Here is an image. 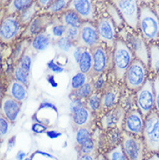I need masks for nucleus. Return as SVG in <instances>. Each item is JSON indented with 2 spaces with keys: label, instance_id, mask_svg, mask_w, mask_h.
<instances>
[{
  "label": "nucleus",
  "instance_id": "obj_1",
  "mask_svg": "<svg viewBox=\"0 0 159 160\" xmlns=\"http://www.w3.org/2000/svg\"><path fill=\"white\" fill-rule=\"evenodd\" d=\"M138 31L148 44L159 40V15L151 4L140 5Z\"/></svg>",
  "mask_w": 159,
  "mask_h": 160
},
{
  "label": "nucleus",
  "instance_id": "obj_7",
  "mask_svg": "<svg viewBox=\"0 0 159 160\" xmlns=\"http://www.w3.org/2000/svg\"><path fill=\"white\" fill-rule=\"evenodd\" d=\"M136 104L144 118L155 110V92L152 80L148 78L143 86L137 91Z\"/></svg>",
  "mask_w": 159,
  "mask_h": 160
},
{
  "label": "nucleus",
  "instance_id": "obj_24",
  "mask_svg": "<svg viewBox=\"0 0 159 160\" xmlns=\"http://www.w3.org/2000/svg\"><path fill=\"white\" fill-rule=\"evenodd\" d=\"M41 12H42V10L35 1L31 6H29L28 8L25 9L22 12H20L17 17H18V19H19L21 24L25 28L35 17L41 13Z\"/></svg>",
  "mask_w": 159,
  "mask_h": 160
},
{
  "label": "nucleus",
  "instance_id": "obj_48",
  "mask_svg": "<svg viewBox=\"0 0 159 160\" xmlns=\"http://www.w3.org/2000/svg\"><path fill=\"white\" fill-rule=\"evenodd\" d=\"M138 3L141 4H154V2L152 1V0H137Z\"/></svg>",
  "mask_w": 159,
  "mask_h": 160
},
{
  "label": "nucleus",
  "instance_id": "obj_53",
  "mask_svg": "<svg viewBox=\"0 0 159 160\" xmlns=\"http://www.w3.org/2000/svg\"><path fill=\"white\" fill-rule=\"evenodd\" d=\"M158 41H159V40H158Z\"/></svg>",
  "mask_w": 159,
  "mask_h": 160
},
{
  "label": "nucleus",
  "instance_id": "obj_26",
  "mask_svg": "<svg viewBox=\"0 0 159 160\" xmlns=\"http://www.w3.org/2000/svg\"><path fill=\"white\" fill-rule=\"evenodd\" d=\"M79 72H84L86 74H91L93 67V57L92 52L91 49H85L83 50V53L80 58L79 62L77 63Z\"/></svg>",
  "mask_w": 159,
  "mask_h": 160
},
{
  "label": "nucleus",
  "instance_id": "obj_13",
  "mask_svg": "<svg viewBox=\"0 0 159 160\" xmlns=\"http://www.w3.org/2000/svg\"><path fill=\"white\" fill-rule=\"evenodd\" d=\"M68 9L77 13L84 22L97 21V9L94 0H71Z\"/></svg>",
  "mask_w": 159,
  "mask_h": 160
},
{
  "label": "nucleus",
  "instance_id": "obj_41",
  "mask_svg": "<svg viewBox=\"0 0 159 160\" xmlns=\"http://www.w3.org/2000/svg\"><path fill=\"white\" fill-rule=\"evenodd\" d=\"M11 122L3 115L0 116V137L1 138H4V137L8 134L11 127Z\"/></svg>",
  "mask_w": 159,
  "mask_h": 160
},
{
  "label": "nucleus",
  "instance_id": "obj_45",
  "mask_svg": "<svg viewBox=\"0 0 159 160\" xmlns=\"http://www.w3.org/2000/svg\"><path fill=\"white\" fill-rule=\"evenodd\" d=\"M54 1L55 0H36L37 4L39 5V7L42 10V12L45 11Z\"/></svg>",
  "mask_w": 159,
  "mask_h": 160
},
{
  "label": "nucleus",
  "instance_id": "obj_44",
  "mask_svg": "<svg viewBox=\"0 0 159 160\" xmlns=\"http://www.w3.org/2000/svg\"><path fill=\"white\" fill-rule=\"evenodd\" d=\"M84 100L80 99V98H72L71 101V104H70V112L72 113L73 112H75L76 110L84 105Z\"/></svg>",
  "mask_w": 159,
  "mask_h": 160
},
{
  "label": "nucleus",
  "instance_id": "obj_15",
  "mask_svg": "<svg viewBox=\"0 0 159 160\" xmlns=\"http://www.w3.org/2000/svg\"><path fill=\"white\" fill-rule=\"evenodd\" d=\"M129 46L134 53L135 58L142 61L146 66H149V59H150V51L148 43L143 39V37L140 34L131 35L128 38Z\"/></svg>",
  "mask_w": 159,
  "mask_h": 160
},
{
  "label": "nucleus",
  "instance_id": "obj_10",
  "mask_svg": "<svg viewBox=\"0 0 159 160\" xmlns=\"http://www.w3.org/2000/svg\"><path fill=\"white\" fill-rule=\"evenodd\" d=\"M100 41L109 49H113L117 41V26L110 17H102L96 21Z\"/></svg>",
  "mask_w": 159,
  "mask_h": 160
},
{
  "label": "nucleus",
  "instance_id": "obj_34",
  "mask_svg": "<svg viewBox=\"0 0 159 160\" xmlns=\"http://www.w3.org/2000/svg\"><path fill=\"white\" fill-rule=\"evenodd\" d=\"M53 44L55 48L61 52H70L75 48L76 46L75 43H73L72 40L69 39L66 36L62 37L58 39L55 40Z\"/></svg>",
  "mask_w": 159,
  "mask_h": 160
},
{
  "label": "nucleus",
  "instance_id": "obj_16",
  "mask_svg": "<svg viewBox=\"0 0 159 160\" xmlns=\"http://www.w3.org/2000/svg\"><path fill=\"white\" fill-rule=\"evenodd\" d=\"M93 57V67L90 74L91 78L107 72L109 67V56L106 49L103 45L92 49Z\"/></svg>",
  "mask_w": 159,
  "mask_h": 160
},
{
  "label": "nucleus",
  "instance_id": "obj_46",
  "mask_svg": "<svg viewBox=\"0 0 159 160\" xmlns=\"http://www.w3.org/2000/svg\"><path fill=\"white\" fill-rule=\"evenodd\" d=\"M83 50H84V48H81L78 46H75V48L73 50V57H74V59L77 63L79 62L82 53H83Z\"/></svg>",
  "mask_w": 159,
  "mask_h": 160
},
{
  "label": "nucleus",
  "instance_id": "obj_3",
  "mask_svg": "<svg viewBox=\"0 0 159 160\" xmlns=\"http://www.w3.org/2000/svg\"><path fill=\"white\" fill-rule=\"evenodd\" d=\"M24 27L21 24L17 15H6L1 19L0 41L4 45H11L20 39Z\"/></svg>",
  "mask_w": 159,
  "mask_h": 160
},
{
  "label": "nucleus",
  "instance_id": "obj_38",
  "mask_svg": "<svg viewBox=\"0 0 159 160\" xmlns=\"http://www.w3.org/2000/svg\"><path fill=\"white\" fill-rule=\"evenodd\" d=\"M33 54L34 52H32V50L29 47L27 49V51L24 52V55L21 57V58L19 61L16 64L19 65L21 68H23L27 72H31V69H32V59H33Z\"/></svg>",
  "mask_w": 159,
  "mask_h": 160
},
{
  "label": "nucleus",
  "instance_id": "obj_42",
  "mask_svg": "<svg viewBox=\"0 0 159 160\" xmlns=\"http://www.w3.org/2000/svg\"><path fill=\"white\" fill-rule=\"evenodd\" d=\"M153 86L155 92V111L159 115V75L154 76L153 79Z\"/></svg>",
  "mask_w": 159,
  "mask_h": 160
},
{
  "label": "nucleus",
  "instance_id": "obj_37",
  "mask_svg": "<svg viewBox=\"0 0 159 160\" xmlns=\"http://www.w3.org/2000/svg\"><path fill=\"white\" fill-rule=\"evenodd\" d=\"M92 131L90 127H80L77 129L75 135V142L76 145L78 146L84 144V142H86L87 140L92 138Z\"/></svg>",
  "mask_w": 159,
  "mask_h": 160
},
{
  "label": "nucleus",
  "instance_id": "obj_14",
  "mask_svg": "<svg viewBox=\"0 0 159 160\" xmlns=\"http://www.w3.org/2000/svg\"><path fill=\"white\" fill-rule=\"evenodd\" d=\"M144 122V117L138 109L131 110L126 113L123 124V131L135 136H143Z\"/></svg>",
  "mask_w": 159,
  "mask_h": 160
},
{
  "label": "nucleus",
  "instance_id": "obj_51",
  "mask_svg": "<svg viewBox=\"0 0 159 160\" xmlns=\"http://www.w3.org/2000/svg\"><path fill=\"white\" fill-rule=\"evenodd\" d=\"M97 160H108L107 158L105 155H103V154H99L97 158Z\"/></svg>",
  "mask_w": 159,
  "mask_h": 160
},
{
  "label": "nucleus",
  "instance_id": "obj_49",
  "mask_svg": "<svg viewBox=\"0 0 159 160\" xmlns=\"http://www.w3.org/2000/svg\"><path fill=\"white\" fill-rule=\"evenodd\" d=\"M146 160H159V155L158 154H157V153H154L153 155H151V156Z\"/></svg>",
  "mask_w": 159,
  "mask_h": 160
},
{
  "label": "nucleus",
  "instance_id": "obj_35",
  "mask_svg": "<svg viewBox=\"0 0 159 160\" xmlns=\"http://www.w3.org/2000/svg\"><path fill=\"white\" fill-rule=\"evenodd\" d=\"M12 77L17 81L25 84L26 86L30 85V73L25 70L21 68L19 65L15 64L12 69Z\"/></svg>",
  "mask_w": 159,
  "mask_h": 160
},
{
  "label": "nucleus",
  "instance_id": "obj_8",
  "mask_svg": "<svg viewBox=\"0 0 159 160\" xmlns=\"http://www.w3.org/2000/svg\"><path fill=\"white\" fill-rule=\"evenodd\" d=\"M121 144L128 160L144 159L145 145L143 140L140 137L132 135L123 131Z\"/></svg>",
  "mask_w": 159,
  "mask_h": 160
},
{
  "label": "nucleus",
  "instance_id": "obj_9",
  "mask_svg": "<svg viewBox=\"0 0 159 160\" xmlns=\"http://www.w3.org/2000/svg\"><path fill=\"white\" fill-rule=\"evenodd\" d=\"M99 45L101 41L95 22H84L80 27L79 37L76 42V46L92 50Z\"/></svg>",
  "mask_w": 159,
  "mask_h": 160
},
{
  "label": "nucleus",
  "instance_id": "obj_21",
  "mask_svg": "<svg viewBox=\"0 0 159 160\" xmlns=\"http://www.w3.org/2000/svg\"><path fill=\"white\" fill-rule=\"evenodd\" d=\"M6 95H9L23 104L28 95V86L15 78H12L7 86Z\"/></svg>",
  "mask_w": 159,
  "mask_h": 160
},
{
  "label": "nucleus",
  "instance_id": "obj_4",
  "mask_svg": "<svg viewBox=\"0 0 159 160\" xmlns=\"http://www.w3.org/2000/svg\"><path fill=\"white\" fill-rule=\"evenodd\" d=\"M143 140L148 152L151 153L159 152V115L155 111L145 118Z\"/></svg>",
  "mask_w": 159,
  "mask_h": 160
},
{
  "label": "nucleus",
  "instance_id": "obj_36",
  "mask_svg": "<svg viewBox=\"0 0 159 160\" xmlns=\"http://www.w3.org/2000/svg\"><path fill=\"white\" fill-rule=\"evenodd\" d=\"M108 77L107 72L100 74L97 76L92 78V82L93 84L94 92H103L104 89L108 86Z\"/></svg>",
  "mask_w": 159,
  "mask_h": 160
},
{
  "label": "nucleus",
  "instance_id": "obj_31",
  "mask_svg": "<svg viewBox=\"0 0 159 160\" xmlns=\"http://www.w3.org/2000/svg\"><path fill=\"white\" fill-rule=\"evenodd\" d=\"M30 44H31V39H19L14 50L12 51V60L14 64H16L19 61L21 57L24 55V52L30 47Z\"/></svg>",
  "mask_w": 159,
  "mask_h": 160
},
{
  "label": "nucleus",
  "instance_id": "obj_25",
  "mask_svg": "<svg viewBox=\"0 0 159 160\" xmlns=\"http://www.w3.org/2000/svg\"><path fill=\"white\" fill-rule=\"evenodd\" d=\"M47 32L51 35L53 41L65 36L67 32V27L64 25L60 19L59 16H54L52 24L47 29Z\"/></svg>",
  "mask_w": 159,
  "mask_h": 160
},
{
  "label": "nucleus",
  "instance_id": "obj_27",
  "mask_svg": "<svg viewBox=\"0 0 159 160\" xmlns=\"http://www.w3.org/2000/svg\"><path fill=\"white\" fill-rule=\"evenodd\" d=\"M149 67L154 76L159 75V44L153 43L149 45Z\"/></svg>",
  "mask_w": 159,
  "mask_h": 160
},
{
  "label": "nucleus",
  "instance_id": "obj_5",
  "mask_svg": "<svg viewBox=\"0 0 159 160\" xmlns=\"http://www.w3.org/2000/svg\"><path fill=\"white\" fill-rule=\"evenodd\" d=\"M147 68V66L142 61L137 58L133 60L125 72L123 79L126 87L129 90L137 92L143 86L149 78Z\"/></svg>",
  "mask_w": 159,
  "mask_h": 160
},
{
  "label": "nucleus",
  "instance_id": "obj_43",
  "mask_svg": "<svg viewBox=\"0 0 159 160\" xmlns=\"http://www.w3.org/2000/svg\"><path fill=\"white\" fill-rule=\"evenodd\" d=\"M80 28H67V32L65 36L70 40H72L73 43H75L78 39L79 37Z\"/></svg>",
  "mask_w": 159,
  "mask_h": 160
},
{
  "label": "nucleus",
  "instance_id": "obj_12",
  "mask_svg": "<svg viewBox=\"0 0 159 160\" xmlns=\"http://www.w3.org/2000/svg\"><path fill=\"white\" fill-rule=\"evenodd\" d=\"M54 16L46 13H39L36 16L30 24L24 28V31L20 39H32L41 32L47 31L49 26L52 24Z\"/></svg>",
  "mask_w": 159,
  "mask_h": 160
},
{
  "label": "nucleus",
  "instance_id": "obj_23",
  "mask_svg": "<svg viewBox=\"0 0 159 160\" xmlns=\"http://www.w3.org/2000/svg\"><path fill=\"white\" fill-rule=\"evenodd\" d=\"M59 18L67 28H80L84 23L77 13L69 9L59 15Z\"/></svg>",
  "mask_w": 159,
  "mask_h": 160
},
{
  "label": "nucleus",
  "instance_id": "obj_28",
  "mask_svg": "<svg viewBox=\"0 0 159 160\" xmlns=\"http://www.w3.org/2000/svg\"><path fill=\"white\" fill-rule=\"evenodd\" d=\"M71 0H55L45 11L41 13H46L52 16H59L63 12L68 10Z\"/></svg>",
  "mask_w": 159,
  "mask_h": 160
},
{
  "label": "nucleus",
  "instance_id": "obj_17",
  "mask_svg": "<svg viewBox=\"0 0 159 160\" xmlns=\"http://www.w3.org/2000/svg\"><path fill=\"white\" fill-rule=\"evenodd\" d=\"M21 105L22 103L17 101L9 95H5L1 100V108H0L1 115H3L12 124H13L16 122L18 118Z\"/></svg>",
  "mask_w": 159,
  "mask_h": 160
},
{
  "label": "nucleus",
  "instance_id": "obj_33",
  "mask_svg": "<svg viewBox=\"0 0 159 160\" xmlns=\"http://www.w3.org/2000/svg\"><path fill=\"white\" fill-rule=\"evenodd\" d=\"M90 81H92V78L89 74L81 72H77L75 75L72 77V82H71L72 91H75L77 89L82 87L83 85L89 83Z\"/></svg>",
  "mask_w": 159,
  "mask_h": 160
},
{
  "label": "nucleus",
  "instance_id": "obj_18",
  "mask_svg": "<svg viewBox=\"0 0 159 160\" xmlns=\"http://www.w3.org/2000/svg\"><path fill=\"white\" fill-rule=\"evenodd\" d=\"M120 95H121V92L119 87H117L115 84L108 85L102 92L101 111H104L106 112L109 110L117 106L120 99Z\"/></svg>",
  "mask_w": 159,
  "mask_h": 160
},
{
  "label": "nucleus",
  "instance_id": "obj_6",
  "mask_svg": "<svg viewBox=\"0 0 159 160\" xmlns=\"http://www.w3.org/2000/svg\"><path fill=\"white\" fill-rule=\"evenodd\" d=\"M123 17L125 24L134 31H138L140 4L137 0H111Z\"/></svg>",
  "mask_w": 159,
  "mask_h": 160
},
{
  "label": "nucleus",
  "instance_id": "obj_11",
  "mask_svg": "<svg viewBox=\"0 0 159 160\" xmlns=\"http://www.w3.org/2000/svg\"><path fill=\"white\" fill-rule=\"evenodd\" d=\"M126 112L123 106L117 105L114 108L109 110L103 114L100 119L101 128L104 132H108L112 129L123 130Z\"/></svg>",
  "mask_w": 159,
  "mask_h": 160
},
{
  "label": "nucleus",
  "instance_id": "obj_52",
  "mask_svg": "<svg viewBox=\"0 0 159 160\" xmlns=\"http://www.w3.org/2000/svg\"><path fill=\"white\" fill-rule=\"evenodd\" d=\"M154 3H156V4H159V0H152Z\"/></svg>",
  "mask_w": 159,
  "mask_h": 160
},
{
  "label": "nucleus",
  "instance_id": "obj_40",
  "mask_svg": "<svg viewBox=\"0 0 159 160\" xmlns=\"http://www.w3.org/2000/svg\"><path fill=\"white\" fill-rule=\"evenodd\" d=\"M77 148L79 155L80 154H92V153H95L96 149H97V143L94 138H92L86 142H84V144L77 146Z\"/></svg>",
  "mask_w": 159,
  "mask_h": 160
},
{
  "label": "nucleus",
  "instance_id": "obj_32",
  "mask_svg": "<svg viewBox=\"0 0 159 160\" xmlns=\"http://www.w3.org/2000/svg\"><path fill=\"white\" fill-rule=\"evenodd\" d=\"M94 92V88L92 81L83 85L82 87L77 89L75 91H72V98H80V99L85 100L87 98L92 95Z\"/></svg>",
  "mask_w": 159,
  "mask_h": 160
},
{
  "label": "nucleus",
  "instance_id": "obj_2",
  "mask_svg": "<svg viewBox=\"0 0 159 160\" xmlns=\"http://www.w3.org/2000/svg\"><path fill=\"white\" fill-rule=\"evenodd\" d=\"M112 50V64L116 78L117 81H123L125 72L135 59L134 53L129 44L121 38L117 39Z\"/></svg>",
  "mask_w": 159,
  "mask_h": 160
},
{
  "label": "nucleus",
  "instance_id": "obj_50",
  "mask_svg": "<svg viewBox=\"0 0 159 160\" xmlns=\"http://www.w3.org/2000/svg\"><path fill=\"white\" fill-rule=\"evenodd\" d=\"M0 2H1V8L3 9L8 4V3L10 2V0H0Z\"/></svg>",
  "mask_w": 159,
  "mask_h": 160
},
{
  "label": "nucleus",
  "instance_id": "obj_22",
  "mask_svg": "<svg viewBox=\"0 0 159 160\" xmlns=\"http://www.w3.org/2000/svg\"><path fill=\"white\" fill-rule=\"evenodd\" d=\"M36 0H10L8 4L2 10L6 15H18L20 12L31 6Z\"/></svg>",
  "mask_w": 159,
  "mask_h": 160
},
{
  "label": "nucleus",
  "instance_id": "obj_19",
  "mask_svg": "<svg viewBox=\"0 0 159 160\" xmlns=\"http://www.w3.org/2000/svg\"><path fill=\"white\" fill-rule=\"evenodd\" d=\"M71 114H72V124L77 129L80 127H90V125L93 121L94 113L92 111H90L85 104L79 107Z\"/></svg>",
  "mask_w": 159,
  "mask_h": 160
},
{
  "label": "nucleus",
  "instance_id": "obj_30",
  "mask_svg": "<svg viewBox=\"0 0 159 160\" xmlns=\"http://www.w3.org/2000/svg\"><path fill=\"white\" fill-rule=\"evenodd\" d=\"M101 97L102 92H94L91 96L84 100L86 107L94 114L101 112Z\"/></svg>",
  "mask_w": 159,
  "mask_h": 160
},
{
  "label": "nucleus",
  "instance_id": "obj_39",
  "mask_svg": "<svg viewBox=\"0 0 159 160\" xmlns=\"http://www.w3.org/2000/svg\"><path fill=\"white\" fill-rule=\"evenodd\" d=\"M105 156L108 160H128L121 144L115 146L114 148L111 149L105 154Z\"/></svg>",
  "mask_w": 159,
  "mask_h": 160
},
{
  "label": "nucleus",
  "instance_id": "obj_47",
  "mask_svg": "<svg viewBox=\"0 0 159 160\" xmlns=\"http://www.w3.org/2000/svg\"><path fill=\"white\" fill-rule=\"evenodd\" d=\"M97 154L92 153V154H80L78 157V160H97Z\"/></svg>",
  "mask_w": 159,
  "mask_h": 160
},
{
  "label": "nucleus",
  "instance_id": "obj_20",
  "mask_svg": "<svg viewBox=\"0 0 159 160\" xmlns=\"http://www.w3.org/2000/svg\"><path fill=\"white\" fill-rule=\"evenodd\" d=\"M53 43L54 41L51 35L47 31H45L32 38L31 39L30 49L34 53L43 52L46 51L52 44H53Z\"/></svg>",
  "mask_w": 159,
  "mask_h": 160
},
{
  "label": "nucleus",
  "instance_id": "obj_29",
  "mask_svg": "<svg viewBox=\"0 0 159 160\" xmlns=\"http://www.w3.org/2000/svg\"><path fill=\"white\" fill-rule=\"evenodd\" d=\"M105 10H106V12H107L108 17H110V18L114 22L117 28H123V25L125 24L124 20H123V17L121 16L118 10L117 9V7L112 4L111 1L107 2L105 4Z\"/></svg>",
  "mask_w": 159,
  "mask_h": 160
}]
</instances>
